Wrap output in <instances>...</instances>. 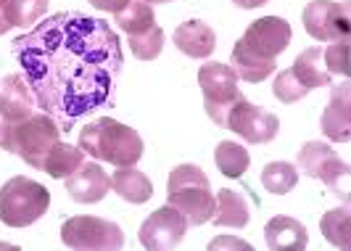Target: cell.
<instances>
[{"instance_id":"1","label":"cell","mask_w":351,"mask_h":251,"mask_svg":"<svg viewBox=\"0 0 351 251\" xmlns=\"http://www.w3.org/2000/svg\"><path fill=\"white\" fill-rule=\"evenodd\" d=\"M37 106L51 114L61 132L111 106L124 67L122 43L106 19L61 11L11 43Z\"/></svg>"},{"instance_id":"2","label":"cell","mask_w":351,"mask_h":251,"mask_svg":"<svg viewBox=\"0 0 351 251\" xmlns=\"http://www.w3.org/2000/svg\"><path fill=\"white\" fill-rule=\"evenodd\" d=\"M77 145L88 156H95L98 162H108L114 167H135L143 159V148H145L143 138L132 127L108 117H101L82 127Z\"/></svg>"},{"instance_id":"3","label":"cell","mask_w":351,"mask_h":251,"mask_svg":"<svg viewBox=\"0 0 351 251\" xmlns=\"http://www.w3.org/2000/svg\"><path fill=\"white\" fill-rule=\"evenodd\" d=\"M58 141H61V127L45 111H32L16 125H0V145L35 169L43 167L48 151Z\"/></svg>"},{"instance_id":"4","label":"cell","mask_w":351,"mask_h":251,"mask_svg":"<svg viewBox=\"0 0 351 251\" xmlns=\"http://www.w3.org/2000/svg\"><path fill=\"white\" fill-rule=\"evenodd\" d=\"M167 201L180 209L191 225L209 222L217 206L209 178L195 164H180L167 180Z\"/></svg>"},{"instance_id":"5","label":"cell","mask_w":351,"mask_h":251,"mask_svg":"<svg viewBox=\"0 0 351 251\" xmlns=\"http://www.w3.org/2000/svg\"><path fill=\"white\" fill-rule=\"evenodd\" d=\"M51 206V191L29 178H11L0 188V222L8 228H27Z\"/></svg>"},{"instance_id":"6","label":"cell","mask_w":351,"mask_h":251,"mask_svg":"<svg viewBox=\"0 0 351 251\" xmlns=\"http://www.w3.org/2000/svg\"><path fill=\"white\" fill-rule=\"evenodd\" d=\"M198 85H201V93H204V108H206L209 119L217 127H225L228 111L241 98L235 69L230 64L209 61V64H204L198 69Z\"/></svg>"},{"instance_id":"7","label":"cell","mask_w":351,"mask_h":251,"mask_svg":"<svg viewBox=\"0 0 351 251\" xmlns=\"http://www.w3.org/2000/svg\"><path fill=\"white\" fill-rule=\"evenodd\" d=\"M299 169L312 180H322L335 196L349 206V164L343 162L328 143L309 141L299 148Z\"/></svg>"},{"instance_id":"8","label":"cell","mask_w":351,"mask_h":251,"mask_svg":"<svg viewBox=\"0 0 351 251\" xmlns=\"http://www.w3.org/2000/svg\"><path fill=\"white\" fill-rule=\"evenodd\" d=\"M61 241L74 251H117L124 246V233L101 217H71L61 225Z\"/></svg>"},{"instance_id":"9","label":"cell","mask_w":351,"mask_h":251,"mask_svg":"<svg viewBox=\"0 0 351 251\" xmlns=\"http://www.w3.org/2000/svg\"><path fill=\"white\" fill-rule=\"evenodd\" d=\"M304 29L309 37L319 43H338L351 37L349 21V3H335V0H312L304 8Z\"/></svg>"},{"instance_id":"10","label":"cell","mask_w":351,"mask_h":251,"mask_svg":"<svg viewBox=\"0 0 351 251\" xmlns=\"http://www.w3.org/2000/svg\"><path fill=\"white\" fill-rule=\"evenodd\" d=\"M225 130H232L235 135H241L246 143H269L278 138L280 119L275 114H269L267 108L254 106L248 98H238L235 106L228 111V122Z\"/></svg>"},{"instance_id":"11","label":"cell","mask_w":351,"mask_h":251,"mask_svg":"<svg viewBox=\"0 0 351 251\" xmlns=\"http://www.w3.org/2000/svg\"><path fill=\"white\" fill-rule=\"evenodd\" d=\"M291 37H293V29L285 19L262 16L248 24L241 43L251 56H256L262 61H275L291 45Z\"/></svg>"},{"instance_id":"12","label":"cell","mask_w":351,"mask_h":251,"mask_svg":"<svg viewBox=\"0 0 351 251\" xmlns=\"http://www.w3.org/2000/svg\"><path fill=\"white\" fill-rule=\"evenodd\" d=\"M188 228H191V222L185 219V215L180 209H175L172 204H164V206H158L156 212L141 225L143 249H151V251L177 249L182 243L185 233H188Z\"/></svg>"},{"instance_id":"13","label":"cell","mask_w":351,"mask_h":251,"mask_svg":"<svg viewBox=\"0 0 351 251\" xmlns=\"http://www.w3.org/2000/svg\"><path fill=\"white\" fill-rule=\"evenodd\" d=\"M37 101L24 74H8L0 80V125H16L35 111Z\"/></svg>"},{"instance_id":"14","label":"cell","mask_w":351,"mask_h":251,"mask_svg":"<svg viewBox=\"0 0 351 251\" xmlns=\"http://www.w3.org/2000/svg\"><path fill=\"white\" fill-rule=\"evenodd\" d=\"M322 132L328 141L349 143L351 138V88L349 82L333 85L330 101L322 111Z\"/></svg>"},{"instance_id":"15","label":"cell","mask_w":351,"mask_h":251,"mask_svg":"<svg viewBox=\"0 0 351 251\" xmlns=\"http://www.w3.org/2000/svg\"><path fill=\"white\" fill-rule=\"evenodd\" d=\"M108 188H111V180L104 167L95 162H85L77 172H71L66 178V193L77 204H98L106 198Z\"/></svg>"},{"instance_id":"16","label":"cell","mask_w":351,"mask_h":251,"mask_svg":"<svg viewBox=\"0 0 351 251\" xmlns=\"http://www.w3.org/2000/svg\"><path fill=\"white\" fill-rule=\"evenodd\" d=\"M175 40L177 51L191 58H209L217 48V35L211 29L206 21L201 19H191V21H182L180 27L175 29Z\"/></svg>"},{"instance_id":"17","label":"cell","mask_w":351,"mask_h":251,"mask_svg":"<svg viewBox=\"0 0 351 251\" xmlns=\"http://www.w3.org/2000/svg\"><path fill=\"white\" fill-rule=\"evenodd\" d=\"M264 238H267V249L272 251H304L309 246V233L293 217L278 215L272 217L264 228Z\"/></svg>"},{"instance_id":"18","label":"cell","mask_w":351,"mask_h":251,"mask_svg":"<svg viewBox=\"0 0 351 251\" xmlns=\"http://www.w3.org/2000/svg\"><path fill=\"white\" fill-rule=\"evenodd\" d=\"M111 188L122 201H130V204H145L154 196V182L135 167H119L111 175Z\"/></svg>"},{"instance_id":"19","label":"cell","mask_w":351,"mask_h":251,"mask_svg":"<svg viewBox=\"0 0 351 251\" xmlns=\"http://www.w3.org/2000/svg\"><path fill=\"white\" fill-rule=\"evenodd\" d=\"M291 72L296 74V80H299L309 93L315 88H328V85H333V74L325 69V61H322V48H306L301 56H296Z\"/></svg>"},{"instance_id":"20","label":"cell","mask_w":351,"mask_h":251,"mask_svg":"<svg viewBox=\"0 0 351 251\" xmlns=\"http://www.w3.org/2000/svg\"><path fill=\"white\" fill-rule=\"evenodd\" d=\"M214 198H217V206H214V215H211L214 225H219V228H246L251 212H248V201L243 198V193L222 188Z\"/></svg>"},{"instance_id":"21","label":"cell","mask_w":351,"mask_h":251,"mask_svg":"<svg viewBox=\"0 0 351 251\" xmlns=\"http://www.w3.org/2000/svg\"><path fill=\"white\" fill-rule=\"evenodd\" d=\"M82 164H85V151L80 145H69L66 141H58L48 151V156H45V162L40 167V172L51 175L53 180H66Z\"/></svg>"},{"instance_id":"22","label":"cell","mask_w":351,"mask_h":251,"mask_svg":"<svg viewBox=\"0 0 351 251\" xmlns=\"http://www.w3.org/2000/svg\"><path fill=\"white\" fill-rule=\"evenodd\" d=\"M235 74H238V80H243V82H262L267 80L269 74L278 69V64L275 61H262V58H256V56H251L243 48V43L238 40L235 43V48H232V64H230Z\"/></svg>"},{"instance_id":"23","label":"cell","mask_w":351,"mask_h":251,"mask_svg":"<svg viewBox=\"0 0 351 251\" xmlns=\"http://www.w3.org/2000/svg\"><path fill=\"white\" fill-rule=\"evenodd\" d=\"M114 21H117V27H119L122 32H127L130 37L143 35V32H148L151 27H156L154 5H148V3H143V0H132L127 8L117 11V14H114Z\"/></svg>"},{"instance_id":"24","label":"cell","mask_w":351,"mask_h":251,"mask_svg":"<svg viewBox=\"0 0 351 251\" xmlns=\"http://www.w3.org/2000/svg\"><path fill=\"white\" fill-rule=\"evenodd\" d=\"M214 162H217L219 172H222L225 178L238 180L246 175L248 164H251V156H248V151L241 143L222 141V143L214 148Z\"/></svg>"},{"instance_id":"25","label":"cell","mask_w":351,"mask_h":251,"mask_svg":"<svg viewBox=\"0 0 351 251\" xmlns=\"http://www.w3.org/2000/svg\"><path fill=\"white\" fill-rule=\"evenodd\" d=\"M262 185L275 196H285L299 185V169L288 162H269L262 169Z\"/></svg>"},{"instance_id":"26","label":"cell","mask_w":351,"mask_h":251,"mask_svg":"<svg viewBox=\"0 0 351 251\" xmlns=\"http://www.w3.org/2000/svg\"><path fill=\"white\" fill-rule=\"evenodd\" d=\"M319 228L325 238L333 243L335 249H351V215L349 206L343 209H330L319 219Z\"/></svg>"},{"instance_id":"27","label":"cell","mask_w":351,"mask_h":251,"mask_svg":"<svg viewBox=\"0 0 351 251\" xmlns=\"http://www.w3.org/2000/svg\"><path fill=\"white\" fill-rule=\"evenodd\" d=\"M48 0H8L3 5V21L8 27H29L45 16Z\"/></svg>"},{"instance_id":"28","label":"cell","mask_w":351,"mask_h":251,"mask_svg":"<svg viewBox=\"0 0 351 251\" xmlns=\"http://www.w3.org/2000/svg\"><path fill=\"white\" fill-rule=\"evenodd\" d=\"M161 48H164V29L158 24L151 27L148 32H143V35L130 37V51H132L135 58H141V61H154V58H158Z\"/></svg>"},{"instance_id":"29","label":"cell","mask_w":351,"mask_h":251,"mask_svg":"<svg viewBox=\"0 0 351 251\" xmlns=\"http://www.w3.org/2000/svg\"><path fill=\"white\" fill-rule=\"evenodd\" d=\"M351 48L349 40H338L330 48L322 51V61H325V69L330 74H341V77H349L351 74Z\"/></svg>"},{"instance_id":"30","label":"cell","mask_w":351,"mask_h":251,"mask_svg":"<svg viewBox=\"0 0 351 251\" xmlns=\"http://www.w3.org/2000/svg\"><path fill=\"white\" fill-rule=\"evenodd\" d=\"M272 93H275V98L282 101V104H296L304 95H309V90L301 85L299 80H296V74L291 72V69H285V72H280L275 77Z\"/></svg>"},{"instance_id":"31","label":"cell","mask_w":351,"mask_h":251,"mask_svg":"<svg viewBox=\"0 0 351 251\" xmlns=\"http://www.w3.org/2000/svg\"><path fill=\"white\" fill-rule=\"evenodd\" d=\"M130 3H132V0H90L93 8H98V11H111V14H117V11L127 8Z\"/></svg>"},{"instance_id":"32","label":"cell","mask_w":351,"mask_h":251,"mask_svg":"<svg viewBox=\"0 0 351 251\" xmlns=\"http://www.w3.org/2000/svg\"><path fill=\"white\" fill-rule=\"evenodd\" d=\"M219 246H235V249H248V243L243 241H232V238H222V241H211L209 249H219Z\"/></svg>"},{"instance_id":"33","label":"cell","mask_w":351,"mask_h":251,"mask_svg":"<svg viewBox=\"0 0 351 251\" xmlns=\"http://www.w3.org/2000/svg\"><path fill=\"white\" fill-rule=\"evenodd\" d=\"M238 8H246V11H251V8H259V5H264V3H269V0H232Z\"/></svg>"},{"instance_id":"34","label":"cell","mask_w":351,"mask_h":251,"mask_svg":"<svg viewBox=\"0 0 351 251\" xmlns=\"http://www.w3.org/2000/svg\"><path fill=\"white\" fill-rule=\"evenodd\" d=\"M8 29H11V27H8V24H5V21H3V14H0V35H5V32H8Z\"/></svg>"},{"instance_id":"35","label":"cell","mask_w":351,"mask_h":251,"mask_svg":"<svg viewBox=\"0 0 351 251\" xmlns=\"http://www.w3.org/2000/svg\"><path fill=\"white\" fill-rule=\"evenodd\" d=\"M143 3H148V5H156V3H172V0H143Z\"/></svg>"},{"instance_id":"36","label":"cell","mask_w":351,"mask_h":251,"mask_svg":"<svg viewBox=\"0 0 351 251\" xmlns=\"http://www.w3.org/2000/svg\"><path fill=\"white\" fill-rule=\"evenodd\" d=\"M5 3H8V0H0V8H3V5H5Z\"/></svg>"}]
</instances>
